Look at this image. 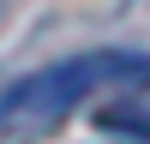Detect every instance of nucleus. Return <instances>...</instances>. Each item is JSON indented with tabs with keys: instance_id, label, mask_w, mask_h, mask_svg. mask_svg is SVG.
Returning <instances> with one entry per match:
<instances>
[{
	"instance_id": "nucleus-1",
	"label": "nucleus",
	"mask_w": 150,
	"mask_h": 144,
	"mask_svg": "<svg viewBox=\"0 0 150 144\" xmlns=\"http://www.w3.org/2000/svg\"><path fill=\"white\" fill-rule=\"evenodd\" d=\"M96 90H150V54H126V48L72 54V60H54V66L18 78L0 96V132L6 138H48Z\"/></svg>"
},
{
	"instance_id": "nucleus-2",
	"label": "nucleus",
	"mask_w": 150,
	"mask_h": 144,
	"mask_svg": "<svg viewBox=\"0 0 150 144\" xmlns=\"http://www.w3.org/2000/svg\"><path fill=\"white\" fill-rule=\"evenodd\" d=\"M102 132H132L138 144H150V120L144 114H126V108H108V114H102Z\"/></svg>"
}]
</instances>
